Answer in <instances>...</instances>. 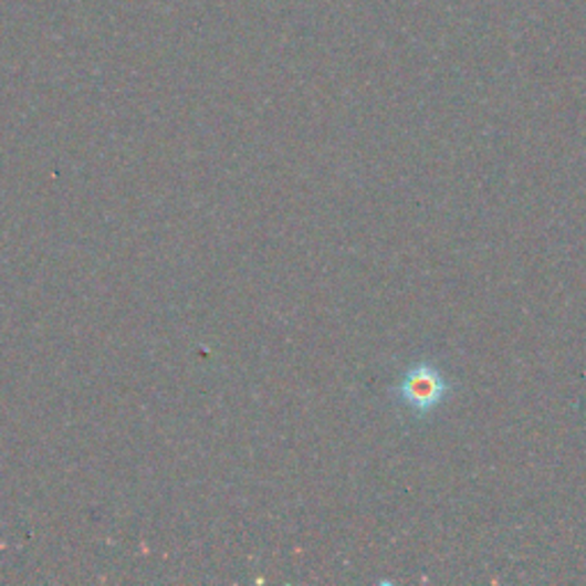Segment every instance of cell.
<instances>
[{"mask_svg": "<svg viewBox=\"0 0 586 586\" xmlns=\"http://www.w3.org/2000/svg\"><path fill=\"white\" fill-rule=\"evenodd\" d=\"M449 395V383L444 374L431 363H417L406 369L397 385V397L415 412H433Z\"/></svg>", "mask_w": 586, "mask_h": 586, "instance_id": "obj_1", "label": "cell"}]
</instances>
